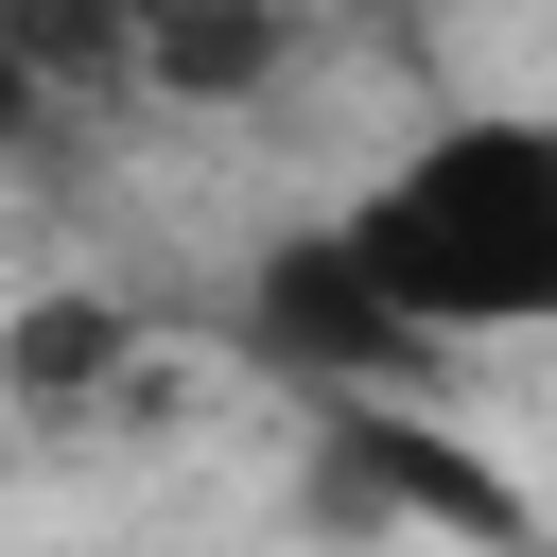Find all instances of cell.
I'll list each match as a JSON object with an SVG mask.
<instances>
[{"label": "cell", "mask_w": 557, "mask_h": 557, "mask_svg": "<svg viewBox=\"0 0 557 557\" xmlns=\"http://www.w3.org/2000/svg\"><path fill=\"white\" fill-rule=\"evenodd\" d=\"M296 313L366 366L435 348H557V104H453L418 122L313 244Z\"/></svg>", "instance_id": "cell-1"}]
</instances>
